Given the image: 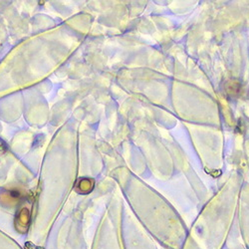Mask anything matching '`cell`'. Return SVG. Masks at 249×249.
Wrapping results in <instances>:
<instances>
[{"mask_svg":"<svg viewBox=\"0 0 249 249\" xmlns=\"http://www.w3.org/2000/svg\"><path fill=\"white\" fill-rule=\"evenodd\" d=\"M94 188V180L91 178H80L77 183L75 189L79 194H88Z\"/></svg>","mask_w":249,"mask_h":249,"instance_id":"cell-1","label":"cell"}]
</instances>
